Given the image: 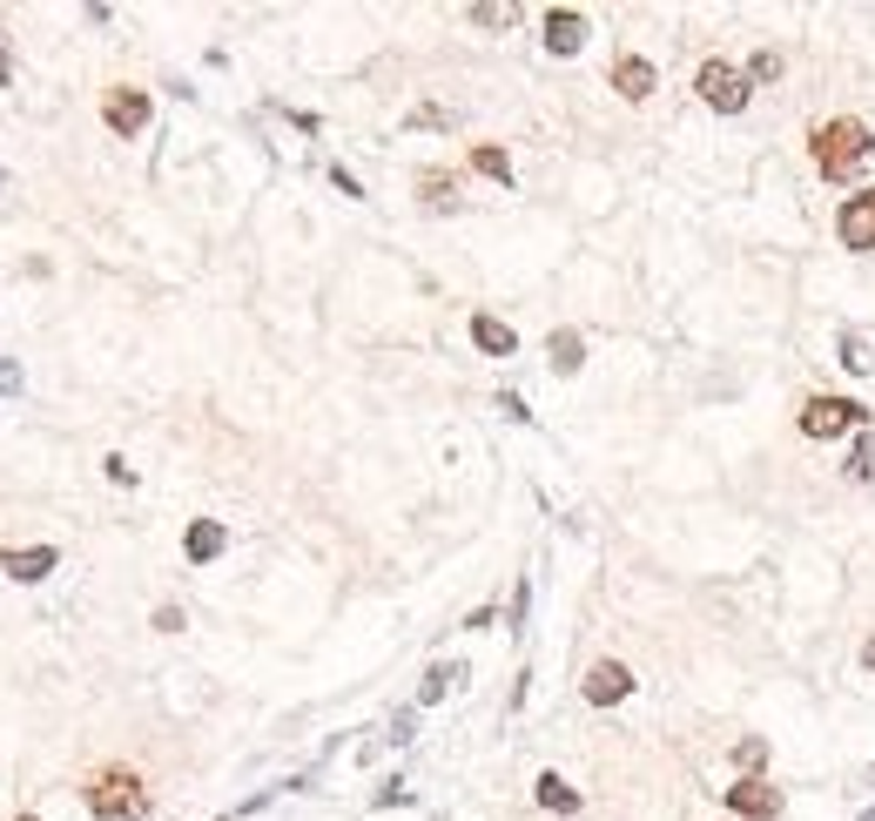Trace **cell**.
Here are the masks:
<instances>
[{
	"label": "cell",
	"mask_w": 875,
	"mask_h": 821,
	"mask_svg": "<svg viewBox=\"0 0 875 821\" xmlns=\"http://www.w3.org/2000/svg\"><path fill=\"white\" fill-rule=\"evenodd\" d=\"M875 155V135H868V122H855V115H835V122H822L815 128V169L828 176V183H848L862 162Z\"/></svg>",
	"instance_id": "cell-1"
},
{
	"label": "cell",
	"mask_w": 875,
	"mask_h": 821,
	"mask_svg": "<svg viewBox=\"0 0 875 821\" xmlns=\"http://www.w3.org/2000/svg\"><path fill=\"white\" fill-rule=\"evenodd\" d=\"M81 794H87V814L95 821H142L148 814V781L135 768H102Z\"/></svg>",
	"instance_id": "cell-2"
},
{
	"label": "cell",
	"mask_w": 875,
	"mask_h": 821,
	"mask_svg": "<svg viewBox=\"0 0 875 821\" xmlns=\"http://www.w3.org/2000/svg\"><path fill=\"white\" fill-rule=\"evenodd\" d=\"M693 89H700V102H708L714 115H741L748 108V67H734V61H700Z\"/></svg>",
	"instance_id": "cell-3"
},
{
	"label": "cell",
	"mask_w": 875,
	"mask_h": 821,
	"mask_svg": "<svg viewBox=\"0 0 875 821\" xmlns=\"http://www.w3.org/2000/svg\"><path fill=\"white\" fill-rule=\"evenodd\" d=\"M862 418L868 410L855 404V397H809L802 404V438H842V432H862Z\"/></svg>",
	"instance_id": "cell-4"
},
{
	"label": "cell",
	"mask_w": 875,
	"mask_h": 821,
	"mask_svg": "<svg viewBox=\"0 0 875 821\" xmlns=\"http://www.w3.org/2000/svg\"><path fill=\"white\" fill-rule=\"evenodd\" d=\"M835 236H842V250H875V189H855L835 216Z\"/></svg>",
	"instance_id": "cell-5"
},
{
	"label": "cell",
	"mask_w": 875,
	"mask_h": 821,
	"mask_svg": "<svg viewBox=\"0 0 875 821\" xmlns=\"http://www.w3.org/2000/svg\"><path fill=\"white\" fill-rule=\"evenodd\" d=\"M579 694H586L593 707H620V700L634 694V674H627V661H593V667H586V680H579Z\"/></svg>",
	"instance_id": "cell-6"
},
{
	"label": "cell",
	"mask_w": 875,
	"mask_h": 821,
	"mask_svg": "<svg viewBox=\"0 0 875 821\" xmlns=\"http://www.w3.org/2000/svg\"><path fill=\"white\" fill-rule=\"evenodd\" d=\"M728 808H734L741 821H774V814H781V788H768L761 775H748V781L728 788Z\"/></svg>",
	"instance_id": "cell-7"
},
{
	"label": "cell",
	"mask_w": 875,
	"mask_h": 821,
	"mask_svg": "<svg viewBox=\"0 0 875 821\" xmlns=\"http://www.w3.org/2000/svg\"><path fill=\"white\" fill-rule=\"evenodd\" d=\"M102 122H109L115 135H142V128H148V95H142V89H109Z\"/></svg>",
	"instance_id": "cell-8"
},
{
	"label": "cell",
	"mask_w": 875,
	"mask_h": 821,
	"mask_svg": "<svg viewBox=\"0 0 875 821\" xmlns=\"http://www.w3.org/2000/svg\"><path fill=\"white\" fill-rule=\"evenodd\" d=\"M0 565H8V580L34 586V580H48V572L61 565V552L54 545H28V552H0Z\"/></svg>",
	"instance_id": "cell-9"
},
{
	"label": "cell",
	"mask_w": 875,
	"mask_h": 821,
	"mask_svg": "<svg viewBox=\"0 0 875 821\" xmlns=\"http://www.w3.org/2000/svg\"><path fill=\"white\" fill-rule=\"evenodd\" d=\"M223 545H229V526H223V519H196V526L183 532V552H189V565H209V559H223Z\"/></svg>",
	"instance_id": "cell-10"
},
{
	"label": "cell",
	"mask_w": 875,
	"mask_h": 821,
	"mask_svg": "<svg viewBox=\"0 0 875 821\" xmlns=\"http://www.w3.org/2000/svg\"><path fill=\"white\" fill-rule=\"evenodd\" d=\"M612 89H620L627 102H647L653 95V61L647 54H620L612 61Z\"/></svg>",
	"instance_id": "cell-11"
},
{
	"label": "cell",
	"mask_w": 875,
	"mask_h": 821,
	"mask_svg": "<svg viewBox=\"0 0 875 821\" xmlns=\"http://www.w3.org/2000/svg\"><path fill=\"white\" fill-rule=\"evenodd\" d=\"M546 48H553V54H579V48H586V14L553 8V14H546Z\"/></svg>",
	"instance_id": "cell-12"
},
{
	"label": "cell",
	"mask_w": 875,
	"mask_h": 821,
	"mask_svg": "<svg viewBox=\"0 0 875 821\" xmlns=\"http://www.w3.org/2000/svg\"><path fill=\"white\" fill-rule=\"evenodd\" d=\"M472 344L485 357H512L518 351V331H512V323H498V316H472Z\"/></svg>",
	"instance_id": "cell-13"
},
{
	"label": "cell",
	"mask_w": 875,
	"mask_h": 821,
	"mask_svg": "<svg viewBox=\"0 0 875 821\" xmlns=\"http://www.w3.org/2000/svg\"><path fill=\"white\" fill-rule=\"evenodd\" d=\"M533 788H539V808H553V814H573V808H579V788H573L566 775H539Z\"/></svg>",
	"instance_id": "cell-14"
},
{
	"label": "cell",
	"mask_w": 875,
	"mask_h": 821,
	"mask_svg": "<svg viewBox=\"0 0 875 821\" xmlns=\"http://www.w3.org/2000/svg\"><path fill=\"white\" fill-rule=\"evenodd\" d=\"M465 680V667H452V661H437L431 674H424V687H418V707H431V700H445L452 687Z\"/></svg>",
	"instance_id": "cell-15"
},
{
	"label": "cell",
	"mask_w": 875,
	"mask_h": 821,
	"mask_svg": "<svg viewBox=\"0 0 875 821\" xmlns=\"http://www.w3.org/2000/svg\"><path fill=\"white\" fill-rule=\"evenodd\" d=\"M546 357H553V371H559V377H573V371L586 364V344H579L573 331H553V344H546Z\"/></svg>",
	"instance_id": "cell-16"
},
{
	"label": "cell",
	"mask_w": 875,
	"mask_h": 821,
	"mask_svg": "<svg viewBox=\"0 0 875 821\" xmlns=\"http://www.w3.org/2000/svg\"><path fill=\"white\" fill-rule=\"evenodd\" d=\"M418 189H424V209H459V183H452V176L424 169V176H418Z\"/></svg>",
	"instance_id": "cell-17"
},
{
	"label": "cell",
	"mask_w": 875,
	"mask_h": 821,
	"mask_svg": "<svg viewBox=\"0 0 875 821\" xmlns=\"http://www.w3.org/2000/svg\"><path fill=\"white\" fill-rule=\"evenodd\" d=\"M465 21H472V28H512L518 8H512V0H478V8H465Z\"/></svg>",
	"instance_id": "cell-18"
},
{
	"label": "cell",
	"mask_w": 875,
	"mask_h": 821,
	"mask_svg": "<svg viewBox=\"0 0 875 821\" xmlns=\"http://www.w3.org/2000/svg\"><path fill=\"white\" fill-rule=\"evenodd\" d=\"M848 478H862V485H875V432H862V438L848 445Z\"/></svg>",
	"instance_id": "cell-19"
},
{
	"label": "cell",
	"mask_w": 875,
	"mask_h": 821,
	"mask_svg": "<svg viewBox=\"0 0 875 821\" xmlns=\"http://www.w3.org/2000/svg\"><path fill=\"white\" fill-rule=\"evenodd\" d=\"M472 169H478V176H492V183H512V162H505V148H492V142H485V148H472Z\"/></svg>",
	"instance_id": "cell-20"
},
{
	"label": "cell",
	"mask_w": 875,
	"mask_h": 821,
	"mask_svg": "<svg viewBox=\"0 0 875 821\" xmlns=\"http://www.w3.org/2000/svg\"><path fill=\"white\" fill-rule=\"evenodd\" d=\"M835 357H842L855 377H862V371H875V357H868V344H862L855 331H842V337H835Z\"/></svg>",
	"instance_id": "cell-21"
},
{
	"label": "cell",
	"mask_w": 875,
	"mask_h": 821,
	"mask_svg": "<svg viewBox=\"0 0 875 821\" xmlns=\"http://www.w3.org/2000/svg\"><path fill=\"white\" fill-rule=\"evenodd\" d=\"M781 74V48H761L754 61H748V81H774Z\"/></svg>",
	"instance_id": "cell-22"
},
{
	"label": "cell",
	"mask_w": 875,
	"mask_h": 821,
	"mask_svg": "<svg viewBox=\"0 0 875 821\" xmlns=\"http://www.w3.org/2000/svg\"><path fill=\"white\" fill-rule=\"evenodd\" d=\"M734 761H741V768H748V775H754V768H761V761H768V741H761V734H748V741H741V748H734Z\"/></svg>",
	"instance_id": "cell-23"
},
{
	"label": "cell",
	"mask_w": 875,
	"mask_h": 821,
	"mask_svg": "<svg viewBox=\"0 0 875 821\" xmlns=\"http://www.w3.org/2000/svg\"><path fill=\"white\" fill-rule=\"evenodd\" d=\"M155 633H183V606H155Z\"/></svg>",
	"instance_id": "cell-24"
},
{
	"label": "cell",
	"mask_w": 875,
	"mask_h": 821,
	"mask_svg": "<svg viewBox=\"0 0 875 821\" xmlns=\"http://www.w3.org/2000/svg\"><path fill=\"white\" fill-rule=\"evenodd\" d=\"M411 122H418V128H452V115H445V108H411Z\"/></svg>",
	"instance_id": "cell-25"
},
{
	"label": "cell",
	"mask_w": 875,
	"mask_h": 821,
	"mask_svg": "<svg viewBox=\"0 0 875 821\" xmlns=\"http://www.w3.org/2000/svg\"><path fill=\"white\" fill-rule=\"evenodd\" d=\"M411 734H418V714H411V707H404V714H398V720H391V741H398V748H404V741H411Z\"/></svg>",
	"instance_id": "cell-26"
},
{
	"label": "cell",
	"mask_w": 875,
	"mask_h": 821,
	"mask_svg": "<svg viewBox=\"0 0 875 821\" xmlns=\"http://www.w3.org/2000/svg\"><path fill=\"white\" fill-rule=\"evenodd\" d=\"M102 471H109L115 485H135V465H128V458H102Z\"/></svg>",
	"instance_id": "cell-27"
},
{
	"label": "cell",
	"mask_w": 875,
	"mask_h": 821,
	"mask_svg": "<svg viewBox=\"0 0 875 821\" xmlns=\"http://www.w3.org/2000/svg\"><path fill=\"white\" fill-rule=\"evenodd\" d=\"M404 801H411V788H404V781H391V788L378 794V808H404Z\"/></svg>",
	"instance_id": "cell-28"
},
{
	"label": "cell",
	"mask_w": 875,
	"mask_h": 821,
	"mask_svg": "<svg viewBox=\"0 0 875 821\" xmlns=\"http://www.w3.org/2000/svg\"><path fill=\"white\" fill-rule=\"evenodd\" d=\"M21 391V364H0V397H14Z\"/></svg>",
	"instance_id": "cell-29"
},
{
	"label": "cell",
	"mask_w": 875,
	"mask_h": 821,
	"mask_svg": "<svg viewBox=\"0 0 875 821\" xmlns=\"http://www.w3.org/2000/svg\"><path fill=\"white\" fill-rule=\"evenodd\" d=\"M8 81H14V67H8V41H0V89H8Z\"/></svg>",
	"instance_id": "cell-30"
},
{
	"label": "cell",
	"mask_w": 875,
	"mask_h": 821,
	"mask_svg": "<svg viewBox=\"0 0 875 821\" xmlns=\"http://www.w3.org/2000/svg\"><path fill=\"white\" fill-rule=\"evenodd\" d=\"M862 667H868V674H875V640H868V646H862Z\"/></svg>",
	"instance_id": "cell-31"
},
{
	"label": "cell",
	"mask_w": 875,
	"mask_h": 821,
	"mask_svg": "<svg viewBox=\"0 0 875 821\" xmlns=\"http://www.w3.org/2000/svg\"><path fill=\"white\" fill-rule=\"evenodd\" d=\"M0 189H8V169H0Z\"/></svg>",
	"instance_id": "cell-32"
},
{
	"label": "cell",
	"mask_w": 875,
	"mask_h": 821,
	"mask_svg": "<svg viewBox=\"0 0 875 821\" xmlns=\"http://www.w3.org/2000/svg\"><path fill=\"white\" fill-rule=\"evenodd\" d=\"M21 821H41V814H21Z\"/></svg>",
	"instance_id": "cell-33"
},
{
	"label": "cell",
	"mask_w": 875,
	"mask_h": 821,
	"mask_svg": "<svg viewBox=\"0 0 875 821\" xmlns=\"http://www.w3.org/2000/svg\"><path fill=\"white\" fill-rule=\"evenodd\" d=\"M862 821H875V808H868V814H862Z\"/></svg>",
	"instance_id": "cell-34"
}]
</instances>
